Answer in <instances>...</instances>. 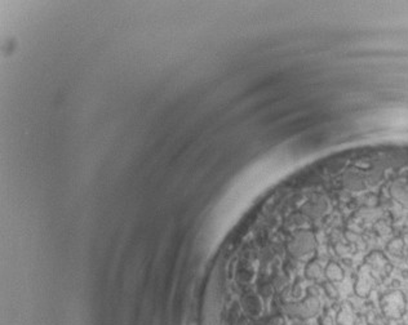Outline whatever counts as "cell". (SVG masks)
Instances as JSON below:
<instances>
[{"label": "cell", "instance_id": "cell-1", "mask_svg": "<svg viewBox=\"0 0 408 325\" xmlns=\"http://www.w3.org/2000/svg\"><path fill=\"white\" fill-rule=\"evenodd\" d=\"M320 310L319 297L309 294L302 302L289 303L286 307V312L289 316L300 317V319H309L315 316Z\"/></svg>", "mask_w": 408, "mask_h": 325}, {"label": "cell", "instance_id": "cell-2", "mask_svg": "<svg viewBox=\"0 0 408 325\" xmlns=\"http://www.w3.org/2000/svg\"><path fill=\"white\" fill-rule=\"evenodd\" d=\"M381 307L386 316L399 317L405 310V300L402 292L394 291L385 294L381 300Z\"/></svg>", "mask_w": 408, "mask_h": 325}, {"label": "cell", "instance_id": "cell-3", "mask_svg": "<svg viewBox=\"0 0 408 325\" xmlns=\"http://www.w3.org/2000/svg\"><path fill=\"white\" fill-rule=\"evenodd\" d=\"M373 284L375 276L369 271L368 266L364 263L359 269V272H358L357 281H355V292L360 297H366L373 288Z\"/></svg>", "mask_w": 408, "mask_h": 325}, {"label": "cell", "instance_id": "cell-4", "mask_svg": "<svg viewBox=\"0 0 408 325\" xmlns=\"http://www.w3.org/2000/svg\"><path fill=\"white\" fill-rule=\"evenodd\" d=\"M337 322L340 325H355L357 316H355L353 308L349 305H344L337 315Z\"/></svg>", "mask_w": 408, "mask_h": 325}, {"label": "cell", "instance_id": "cell-5", "mask_svg": "<svg viewBox=\"0 0 408 325\" xmlns=\"http://www.w3.org/2000/svg\"><path fill=\"white\" fill-rule=\"evenodd\" d=\"M403 249H404V241L400 238H394L388 244L389 253L393 256H397V257L402 255Z\"/></svg>", "mask_w": 408, "mask_h": 325}]
</instances>
